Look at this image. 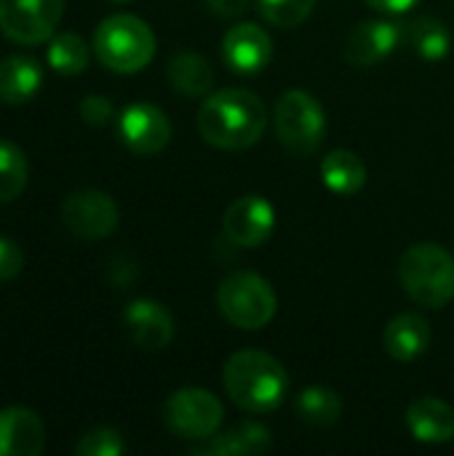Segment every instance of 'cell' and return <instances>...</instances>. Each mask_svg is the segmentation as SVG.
I'll return each mask as SVG.
<instances>
[{
  "instance_id": "cell-21",
  "label": "cell",
  "mask_w": 454,
  "mask_h": 456,
  "mask_svg": "<svg viewBox=\"0 0 454 456\" xmlns=\"http://www.w3.org/2000/svg\"><path fill=\"white\" fill-rule=\"evenodd\" d=\"M169 80L182 96H203L214 86V69L201 53L179 51L169 59Z\"/></svg>"
},
{
  "instance_id": "cell-3",
  "label": "cell",
  "mask_w": 454,
  "mask_h": 456,
  "mask_svg": "<svg viewBox=\"0 0 454 456\" xmlns=\"http://www.w3.org/2000/svg\"><path fill=\"white\" fill-rule=\"evenodd\" d=\"M399 281L417 305L442 310L454 299V256L439 243H415L401 254Z\"/></svg>"
},
{
  "instance_id": "cell-19",
  "label": "cell",
  "mask_w": 454,
  "mask_h": 456,
  "mask_svg": "<svg viewBox=\"0 0 454 456\" xmlns=\"http://www.w3.org/2000/svg\"><path fill=\"white\" fill-rule=\"evenodd\" d=\"M40 83H43V72L35 59L13 53L0 61V102L24 104L37 94Z\"/></svg>"
},
{
  "instance_id": "cell-26",
  "label": "cell",
  "mask_w": 454,
  "mask_h": 456,
  "mask_svg": "<svg viewBox=\"0 0 454 456\" xmlns=\"http://www.w3.org/2000/svg\"><path fill=\"white\" fill-rule=\"evenodd\" d=\"M257 3H260V13L270 24L284 29L302 24L316 8V0H257Z\"/></svg>"
},
{
  "instance_id": "cell-31",
  "label": "cell",
  "mask_w": 454,
  "mask_h": 456,
  "mask_svg": "<svg viewBox=\"0 0 454 456\" xmlns=\"http://www.w3.org/2000/svg\"><path fill=\"white\" fill-rule=\"evenodd\" d=\"M367 3L377 11H385V13H404V11L415 8L420 0H367Z\"/></svg>"
},
{
  "instance_id": "cell-24",
  "label": "cell",
  "mask_w": 454,
  "mask_h": 456,
  "mask_svg": "<svg viewBox=\"0 0 454 456\" xmlns=\"http://www.w3.org/2000/svg\"><path fill=\"white\" fill-rule=\"evenodd\" d=\"M48 64L59 72V75H80L88 67V45L80 35L75 32H62L56 37H51L48 43Z\"/></svg>"
},
{
  "instance_id": "cell-6",
  "label": "cell",
  "mask_w": 454,
  "mask_h": 456,
  "mask_svg": "<svg viewBox=\"0 0 454 456\" xmlns=\"http://www.w3.org/2000/svg\"><path fill=\"white\" fill-rule=\"evenodd\" d=\"M278 142L294 155H310L318 150L326 134V115L318 99L302 88L286 91L273 112Z\"/></svg>"
},
{
  "instance_id": "cell-9",
  "label": "cell",
  "mask_w": 454,
  "mask_h": 456,
  "mask_svg": "<svg viewBox=\"0 0 454 456\" xmlns=\"http://www.w3.org/2000/svg\"><path fill=\"white\" fill-rule=\"evenodd\" d=\"M118 219L120 214L115 200L102 190H78L62 203L64 227L83 240L107 238L118 227Z\"/></svg>"
},
{
  "instance_id": "cell-4",
  "label": "cell",
  "mask_w": 454,
  "mask_h": 456,
  "mask_svg": "<svg viewBox=\"0 0 454 456\" xmlns=\"http://www.w3.org/2000/svg\"><path fill=\"white\" fill-rule=\"evenodd\" d=\"M94 51L99 61L120 75L144 69L155 56V35L139 16H107L94 32Z\"/></svg>"
},
{
  "instance_id": "cell-7",
  "label": "cell",
  "mask_w": 454,
  "mask_h": 456,
  "mask_svg": "<svg viewBox=\"0 0 454 456\" xmlns=\"http://www.w3.org/2000/svg\"><path fill=\"white\" fill-rule=\"evenodd\" d=\"M225 409L203 387H182L169 395L163 403V422L166 428L187 441H206L211 438L222 425Z\"/></svg>"
},
{
  "instance_id": "cell-18",
  "label": "cell",
  "mask_w": 454,
  "mask_h": 456,
  "mask_svg": "<svg viewBox=\"0 0 454 456\" xmlns=\"http://www.w3.org/2000/svg\"><path fill=\"white\" fill-rule=\"evenodd\" d=\"M383 342H385V350H388L391 358L407 363V361L420 358L428 350V345H431V326L417 313H401V315H396L385 326Z\"/></svg>"
},
{
  "instance_id": "cell-8",
  "label": "cell",
  "mask_w": 454,
  "mask_h": 456,
  "mask_svg": "<svg viewBox=\"0 0 454 456\" xmlns=\"http://www.w3.org/2000/svg\"><path fill=\"white\" fill-rule=\"evenodd\" d=\"M64 0H0V32L21 45L54 37Z\"/></svg>"
},
{
  "instance_id": "cell-15",
  "label": "cell",
  "mask_w": 454,
  "mask_h": 456,
  "mask_svg": "<svg viewBox=\"0 0 454 456\" xmlns=\"http://www.w3.org/2000/svg\"><path fill=\"white\" fill-rule=\"evenodd\" d=\"M45 446V428L40 417L24 406L0 411V456H37Z\"/></svg>"
},
{
  "instance_id": "cell-25",
  "label": "cell",
  "mask_w": 454,
  "mask_h": 456,
  "mask_svg": "<svg viewBox=\"0 0 454 456\" xmlns=\"http://www.w3.org/2000/svg\"><path fill=\"white\" fill-rule=\"evenodd\" d=\"M29 166L21 147L11 142H0V203L16 200L27 187Z\"/></svg>"
},
{
  "instance_id": "cell-5",
  "label": "cell",
  "mask_w": 454,
  "mask_h": 456,
  "mask_svg": "<svg viewBox=\"0 0 454 456\" xmlns=\"http://www.w3.org/2000/svg\"><path fill=\"white\" fill-rule=\"evenodd\" d=\"M217 307L230 326L257 331L276 318L278 297L268 278L257 273H235L219 283Z\"/></svg>"
},
{
  "instance_id": "cell-14",
  "label": "cell",
  "mask_w": 454,
  "mask_h": 456,
  "mask_svg": "<svg viewBox=\"0 0 454 456\" xmlns=\"http://www.w3.org/2000/svg\"><path fill=\"white\" fill-rule=\"evenodd\" d=\"M123 323L131 342L147 353H158L174 339V318L155 299H134L123 313Z\"/></svg>"
},
{
  "instance_id": "cell-30",
  "label": "cell",
  "mask_w": 454,
  "mask_h": 456,
  "mask_svg": "<svg viewBox=\"0 0 454 456\" xmlns=\"http://www.w3.org/2000/svg\"><path fill=\"white\" fill-rule=\"evenodd\" d=\"M206 5L217 16H238L249 8V0H206Z\"/></svg>"
},
{
  "instance_id": "cell-20",
  "label": "cell",
  "mask_w": 454,
  "mask_h": 456,
  "mask_svg": "<svg viewBox=\"0 0 454 456\" xmlns=\"http://www.w3.org/2000/svg\"><path fill=\"white\" fill-rule=\"evenodd\" d=\"M321 179L337 195H356L367 184V166L353 150H332L321 160Z\"/></svg>"
},
{
  "instance_id": "cell-2",
  "label": "cell",
  "mask_w": 454,
  "mask_h": 456,
  "mask_svg": "<svg viewBox=\"0 0 454 456\" xmlns=\"http://www.w3.org/2000/svg\"><path fill=\"white\" fill-rule=\"evenodd\" d=\"M222 382L230 401L249 414L276 411L289 393L284 363L265 350H238L230 355L222 371Z\"/></svg>"
},
{
  "instance_id": "cell-22",
  "label": "cell",
  "mask_w": 454,
  "mask_h": 456,
  "mask_svg": "<svg viewBox=\"0 0 454 456\" xmlns=\"http://www.w3.org/2000/svg\"><path fill=\"white\" fill-rule=\"evenodd\" d=\"M401 32H404V40L412 45V51L425 61H439L452 48V35L447 24L433 16H417Z\"/></svg>"
},
{
  "instance_id": "cell-16",
  "label": "cell",
  "mask_w": 454,
  "mask_h": 456,
  "mask_svg": "<svg viewBox=\"0 0 454 456\" xmlns=\"http://www.w3.org/2000/svg\"><path fill=\"white\" fill-rule=\"evenodd\" d=\"M273 436L265 425L244 422L227 433H214L203 446L193 449L198 456H257L270 452Z\"/></svg>"
},
{
  "instance_id": "cell-12",
  "label": "cell",
  "mask_w": 454,
  "mask_h": 456,
  "mask_svg": "<svg viewBox=\"0 0 454 456\" xmlns=\"http://www.w3.org/2000/svg\"><path fill=\"white\" fill-rule=\"evenodd\" d=\"M222 56L227 67L238 75H257L262 72L273 59V40L270 35L252 21L235 24L225 32L222 40Z\"/></svg>"
},
{
  "instance_id": "cell-13",
  "label": "cell",
  "mask_w": 454,
  "mask_h": 456,
  "mask_svg": "<svg viewBox=\"0 0 454 456\" xmlns=\"http://www.w3.org/2000/svg\"><path fill=\"white\" fill-rule=\"evenodd\" d=\"M401 35H404L401 27L393 21H380V19L359 21L348 32L343 53L353 67H372L396 51V45L401 43Z\"/></svg>"
},
{
  "instance_id": "cell-28",
  "label": "cell",
  "mask_w": 454,
  "mask_h": 456,
  "mask_svg": "<svg viewBox=\"0 0 454 456\" xmlns=\"http://www.w3.org/2000/svg\"><path fill=\"white\" fill-rule=\"evenodd\" d=\"M112 115H115V110H112V102L107 96L91 94L80 102V118L91 126H104L112 120Z\"/></svg>"
},
{
  "instance_id": "cell-23",
  "label": "cell",
  "mask_w": 454,
  "mask_h": 456,
  "mask_svg": "<svg viewBox=\"0 0 454 456\" xmlns=\"http://www.w3.org/2000/svg\"><path fill=\"white\" fill-rule=\"evenodd\" d=\"M297 414L313 428H329L343 414V398L324 385H310L297 395Z\"/></svg>"
},
{
  "instance_id": "cell-27",
  "label": "cell",
  "mask_w": 454,
  "mask_h": 456,
  "mask_svg": "<svg viewBox=\"0 0 454 456\" xmlns=\"http://www.w3.org/2000/svg\"><path fill=\"white\" fill-rule=\"evenodd\" d=\"M126 449L123 438L118 430L112 428H96L88 430L78 444H75V454L78 456H120Z\"/></svg>"
},
{
  "instance_id": "cell-10",
  "label": "cell",
  "mask_w": 454,
  "mask_h": 456,
  "mask_svg": "<svg viewBox=\"0 0 454 456\" xmlns=\"http://www.w3.org/2000/svg\"><path fill=\"white\" fill-rule=\"evenodd\" d=\"M118 134L131 152L158 155L171 142V123L161 107L150 102H136L120 112Z\"/></svg>"
},
{
  "instance_id": "cell-17",
  "label": "cell",
  "mask_w": 454,
  "mask_h": 456,
  "mask_svg": "<svg viewBox=\"0 0 454 456\" xmlns=\"http://www.w3.org/2000/svg\"><path fill=\"white\" fill-rule=\"evenodd\" d=\"M407 428L420 444H447L454 438V409L439 398H417L407 409Z\"/></svg>"
},
{
  "instance_id": "cell-1",
  "label": "cell",
  "mask_w": 454,
  "mask_h": 456,
  "mask_svg": "<svg viewBox=\"0 0 454 456\" xmlns=\"http://www.w3.org/2000/svg\"><path fill=\"white\" fill-rule=\"evenodd\" d=\"M268 128V110L260 96L246 88H225L198 110V131L203 142L219 150H249Z\"/></svg>"
},
{
  "instance_id": "cell-11",
  "label": "cell",
  "mask_w": 454,
  "mask_h": 456,
  "mask_svg": "<svg viewBox=\"0 0 454 456\" xmlns=\"http://www.w3.org/2000/svg\"><path fill=\"white\" fill-rule=\"evenodd\" d=\"M276 227V211L268 198L262 195H244L233 200L225 211L222 230L230 243L241 248L262 246Z\"/></svg>"
},
{
  "instance_id": "cell-29",
  "label": "cell",
  "mask_w": 454,
  "mask_h": 456,
  "mask_svg": "<svg viewBox=\"0 0 454 456\" xmlns=\"http://www.w3.org/2000/svg\"><path fill=\"white\" fill-rule=\"evenodd\" d=\"M24 267V254L21 248L11 240L0 235V281H11L21 273Z\"/></svg>"
}]
</instances>
